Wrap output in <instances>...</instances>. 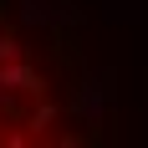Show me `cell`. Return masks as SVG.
I'll return each instance as SVG.
<instances>
[{"label":"cell","instance_id":"6da1fadb","mask_svg":"<svg viewBox=\"0 0 148 148\" xmlns=\"http://www.w3.org/2000/svg\"><path fill=\"white\" fill-rule=\"evenodd\" d=\"M0 87H5V92H26V97H46L41 72H36L26 56H21V61H0Z\"/></svg>","mask_w":148,"mask_h":148},{"label":"cell","instance_id":"7a4b0ae2","mask_svg":"<svg viewBox=\"0 0 148 148\" xmlns=\"http://www.w3.org/2000/svg\"><path fill=\"white\" fill-rule=\"evenodd\" d=\"M56 118H61V107L51 97H36V107H31V118H26V133H51Z\"/></svg>","mask_w":148,"mask_h":148},{"label":"cell","instance_id":"3957f363","mask_svg":"<svg viewBox=\"0 0 148 148\" xmlns=\"http://www.w3.org/2000/svg\"><path fill=\"white\" fill-rule=\"evenodd\" d=\"M21 56H26V41L5 31V36H0V61H21Z\"/></svg>","mask_w":148,"mask_h":148},{"label":"cell","instance_id":"277c9868","mask_svg":"<svg viewBox=\"0 0 148 148\" xmlns=\"http://www.w3.org/2000/svg\"><path fill=\"white\" fill-rule=\"evenodd\" d=\"M5 148H36V143H31V133H10V138H5Z\"/></svg>","mask_w":148,"mask_h":148}]
</instances>
